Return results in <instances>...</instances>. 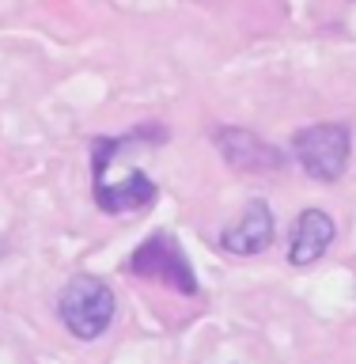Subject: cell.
<instances>
[{"mask_svg":"<svg viewBox=\"0 0 356 364\" xmlns=\"http://www.w3.org/2000/svg\"><path fill=\"white\" fill-rule=\"evenodd\" d=\"M292 152L315 182H338L349 167L352 133L345 122H323L292 133Z\"/></svg>","mask_w":356,"mask_h":364,"instance_id":"obj_2","label":"cell"},{"mask_svg":"<svg viewBox=\"0 0 356 364\" xmlns=\"http://www.w3.org/2000/svg\"><path fill=\"white\" fill-rule=\"evenodd\" d=\"M334 235H338V228L330 220V213L303 209L292 220V232H288V262L292 266H311V262H318L330 250Z\"/></svg>","mask_w":356,"mask_h":364,"instance_id":"obj_6","label":"cell"},{"mask_svg":"<svg viewBox=\"0 0 356 364\" xmlns=\"http://www.w3.org/2000/svg\"><path fill=\"white\" fill-rule=\"evenodd\" d=\"M129 269L136 273V277L163 281L167 289H175V292H182V296H193V292H198V277H193V266H190L186 250H182L178 239H171L167 232L148 235L144 243L133 250Z\"/></svg>","mask_w":356,"mask_h":364,"instance_id":"obj_3","label":"cell"},{"mask_svg":"<svg viewBox=\"0 0 356 364\" xmlns=\"http://www.w3.org/2000/svg\"><path fill=\"white\" fill-rule=\"evenodd\" d=\"M220 156L232 164L235 171H250V175H266V171H281L284 167V156L277 152L273 144L258 141L250 129H235V125H220L212 133Z\"/></svg>","mask_w":356,"mask_h":364,"instance_id":"obj_4","label":"cell"},{"mask_svg":"<svg viewBox=\"0 0 356 364\" xmlns=\"http://www.w3.org/2000/svg\"><path fill=\"white\" fill-rule=\"evenodd\" d=\"M156 201V182L144 175V171H129L125 182H114V186H95V205L102 213L118 216V213H136L148 209Z\"/></svg>","mask_w":356,"mask_h":364,"instance_id":"obj_7","label":"cell"},{"mask_svg":"<svg viewBox=\"0 0 356 364\" xmlns=\"http://www.w3.org/2000/svg\"><path fill=\"white\" fill-rule=\"evenodd\" d=\"M269 243H273V209L261 198L247 201L239 220H232L220 232V247L227 255H239V258L261 255V250H269Z\"/></svg>","mask_w":356,"mask_h":364,"instance_id":"obj_5","label":"cell"},{"mask_svg":"<svg viewBox=\"0 0 356 364\" xmlns=\"http://www.w3.org/2000/svg\"><path fill=\"white\" fill-rule=\"evenodd\" d=\"M114 292L107 281L91 277V273H80L65 284L61 300H57V315H61V323L68 326V334L80 338V341H91L99 338L102 330L110 326L114 318Z\"/></svg>","mask_w":356,"mask_h":364,"instance_id":"obj_1","label":"cell"}]
</instances>
